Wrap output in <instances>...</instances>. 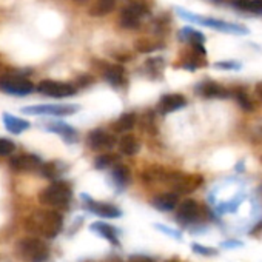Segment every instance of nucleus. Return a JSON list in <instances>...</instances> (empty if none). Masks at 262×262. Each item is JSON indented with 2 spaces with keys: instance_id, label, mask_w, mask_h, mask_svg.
Returning <instances> with one entry per match:
<instances>
[{
  "instance_id": "f257e3e1",
  "label": "nucleus",
  "mask_w": 262,
  "mask_h": 262,
  "mask_svg": "<svg viewBox=\"0 0 262 262\" xmlns=\"http://www.w3.org/2000/svg\"><path fill=\"white\" fill-rule=\"evenodd\" d=\"M62 227H63V217L59 211L53 208L36 210L25 221V228L30 233L47 239L56 237L62 231Z\"/></svg>"
},
{
  "instance_id": "f03ea898",
  "label": "nucleus",
  "mask_w": 262,
  "mask_h": 262,
  "mask_svg": "<svg viewBox=\"0 0 262 262\" xmlns=\"http://www.w3.org/2000/svg\"><path fill=\"white\" fill-rule=\"evenodd\" d=\"M73 198V190L68 182L57 181L50 184L39 193V202L50 208H63L70 204Z\"/></svg>"
},
{
  "instance_id": "7ed1b4c3",
  "label": "nucleus",
  "mask_w": 262,
  "mask_h": 262,
  "mask_svg": "<svg viewBox=\"0 0 262 262\" xmlns=\"http://www.w3.org/2000/svg\"><path fill=\"white\" fill-rule=\"evenodd\" d=\"M16 254L24 262H45L50 257V247L39 237H24L16 245Z\"/></svg>"
},
{
  "instance_id": "20e7f679",
  "label": "nucleus",
  "mask_w": 262,
  "mask_h": 262,
  "mask_svg": "<svg viewBox=\"0 0 262 262\" xmlns=\"http://www.w3.org/2000/svg\"><path fill=\"white\" fill-rule=\"evenodd\" d=\"M150 14L148 7L142 0H129V4L122 8L119 16V25L125 30H138L142 19Z\"/></svg>"
},
{
  "instance_id": "39448f33",
  "label": "nucleus",
  "mask_w": 262,
  "mask_h": 262,
  "mask_svg": "<svg viewBox=\"0 0 262 262\" xmlns=\"http://www.w3.org/2000/svg\"><path fill=\"white\" fill-rule=\"evenodd\" d=\"M162 182L168 184L178 194H185L194 191L202 184V176L199 174H185V173H167L161 179Z\"/></svg>"
},
{
  "instance_id": "423d86ee",
  "label": "nucleus",
  "mask_w": 262,
  "mask_h": 262,
  "mask_svg": "<svg viewBox=\"0 0 262 262\" xmlns=\"http://www.w3.org/2000/svg\"><path fill=\"white\" fill-rule=\"evenodd\" d=\"M80 110L76 103H43V105H28L22 108V113L31 116H71Z\"/></svg>"
},
{
  "instance_id": "0eeeda50",
  "label": "nucleus",
  "mask_w": 262,
  "mask_h": 262,
  "mask_svg": "<svg viewBox=\"0 0 262 262\" xmlns=\"http://www.w3.org/2000/svg\"><path fill=\"white\" fill-rule=\"evenodd\" d=\"M0 91L11 96H30L36 91V86L20 76H0Z\"/></svg>"
},
{
  "instance_id": "6e6552de",
  "label": "nucleus",
  "mask_w": 262,
  "mask_h": 262,
  "mask_svg": "<svg viewBox=\"0 0 262 262\" xmlns=\"http://www.w3.org/2000/svg\"><path fill=\"white\" fill-rule=\"evenodd\" d=\"M36 91H39L43 96L48 97H57V99H63V97H71L76 94V86L71 83H65V82H59V80H51V79H45L42 82L37 83Z\"/></svg>"
},
{
  "instance_id": "1a4fd4ad",
  "label": "nucleus",
  "mask_w": 262,
  "mask_h": 262,
  "mask_svg": "<svg viewBox=\"0 0 262 262\" xmlns=\"http://www.w3.org/2000/svg\"><path fill=\"white\" fill-rule=\"evenodd\" d=\"M116 144H117V139L113 135L106 133L105 129L96 128L88 135V145L96 151L113 150Z\"/></svg>"
},
{
  "instance_id": "9d476101",
  "label": "nucleus",
  "mask_w": 262,
  "mask_h": 262,
  "mask_svg": "<svg viewBox=\"0 0 262 262\" xmlns=\"http://www.w3.org/2000/svg\"><path fill=\"white\" fill-rule=\"evenodd\" d=\"M83 201H85V207L88 208V211L94 213L96 216H100V217H120L122 216V211L113 205V204H108V202H97L94 199H91L90 196L83 194L82 196Z\"/></svg>"
},
{
  "instance_id": "9b49d317",
  "label": "nucleus",
  "mask_w": 262,
  "mask_h": 262,
  "mask_svg": "<svg viewBox=\"0 0 262 262\" xmlns=\"http://www.w3.org/2000/svg\"><path fill=\"white\" fill-rule=\"evenodd\" d=\"M100 70L103 74V79L116 88H120L125 85L126 79H125V70L122 65L119 63H106V62H100Z\"/></svg>"
},
{
  "instance_id": "f8f14e48",
  "label": "nucleus",
  "mask_w": 262,
  "mask_h": 262,
  "mask_svg": "<svg viewBox=\"0 0 262 262\" xmlns=\"http://www.w3.org/2000/svg\"><path fill=\"white\" fill-rule=\"evenodd\" d=\"M42 165V159L36 155H19V156H14L10 159V167L14 170V171H20V173H25V171H37Z\"/></svg>"
},
{
  "instance_id": "ddd939ff",
  "label": "nucleus",
  "mask_w": 262,
  "mask_h": 262,
  "mask_svg": "<svg viewBox=\"0 0 262 262\" xmlns=\"http://www.w3.org/2000/svg\"><path fill=\"white\" fill-rule=\"evenodd\" d=\"M45 129L51 131V133H56L62 138V141H65L67 144H76L79 141V133L77 129H74L70 123L62 122V120H54V122H48L45 123Z\"/></svg>"
},
{
  "instance_id": "4468645a",
  "label": "nucleus",
  "mask_w": 262,
  "mask_h": 262,
  "mask_svg": "<svg viewBox=\"0 0 262 262\" xmlns=\"http://www.w3.org/2000/svg\"><path fill=\"white\" fill-rule=\"evenodd\" d=\"M201 214V208L199 204L194 199H185L184 202H181L178 205V221L182 224H191L194 222Z\"/></svg>"
},
{
  "instance_id": "2eb2a0df",
  "label": "nucleus",
  "mask_w": 262,
  "mask_h": 262,
  "mask_svg": "<svg viewBox=\"0 0 262 262\" xmlns=\"http://www.w3.org/2000/svg\"><path fill=\"white\" fill-rule=\"evenodd\" d=\"M187 105V100L182 94H165L158 103V111L161 114H168L176 110H181Z\"/></svg>"
},
{
  "instance_id": "dca6fc26",
  "label": "nucleus",
  "mask_w": 262,
  "mask_h": 262,
  "mask_svg": "<svg viewBox=\"0 0 262 262\" xmlns=\"http://www.w3.org/2000/svg\"><path fill=\"white\" fill-rule=\"evenodd\" d=\"M110 178L113 181V185L117 188V190H123L126 188V185L129 184V179H131V173H129V168L122 165V164H116L111 167V173H110Z\"/></svg>"
},
{
  "instance_id": "f3484780",
  "label": "nucleus",
  "mask_w": 262,
  "mask_h": 262,
  "mask_svg": "<svg viewBox=\"0 0 262 262\" xmlns=\"http://www.w3.org/2000/svg\"><path fill=\"white\" fill-rule=\"evenodd\" d=\"M4 125L8 133H11V135H22L24 131L30 129V126H31V123L28 120L20 119L13 114H8V113L4 114Z\"/></svg>"
},
{
  "instance_id": "a211bd4d",
  "label": "nucleus",
  "mask_w": 262,
  "mask_h": 262,
  "mask_svg": "<svg viewBox=\"0 0 262 262\" xmlns=\"http://www.w3.org/2000/svg\"><path fill=\"white\" fill-rule=\"evenodd\" d=\"M178 202H179L178 193H164L151 201L153 207L159 211H171L178 207Z\"/></svg>"
},
{
  "instance_id": "6ab92c4d",
  "label": "nucleus",
  "mask_w": 262,
  "mask_h": 262,
  "mask_svg": "<svg viewBox=\"0 0 262 262\" xmlns=\"http://www.w3.org/2000/svg\"><path fill=\"white\" fill-rule=\"evenodd\" d=\"M117 145H119L120 153L125 156H135L141 150V142L133 135H123L120 138V141L117 142Z\"/></svg>"
},
{
  "instance_id": "aec40b11",
  "label": "nucleus",
  "mask_w": 262,
  "mask_h": 262,
  "mask_svg": "<svg viewBox=\"0 0 262 262\" xmlns=\"http://www.w3.org/2000/svg\"><path fill=\"white\" fill-rule=\"evenodd\" d=\"M91 230H93L94 233H97L99 236L105 237L110 244L119 245L117 231H116V228H113L111 225H108V224H105V222H93V224H91Z\"/></svg>"
},
{
  "instance_id": "412c9836",
  "label": "nucleus",
  "mask_w": 262,
  "mask_h": 262,
  "mask_svg": "<svg viewBox=\"0 0 262 262\" xmlns=\"http://www.w3.org/2000/svg\"><path fill=\"white\" fill-rule=\"evenodd\" d=\"M136 120H138V116L135 113H123L113 125L116 133H126V131L133 129L135 125H136Z\"/></svg>"
},
{
  "instance_id": "4be33fe9",
  "label": "nucleus",
  "mask_w": 262,
  "mask_h": 262,
  "mask_svg": "<svg viewBox=\"0 0 262 262\" xmlns=\"http://www.w3.org/2000/svg\"><path fill=\"white\" fill-rule=\"evenodd\" d=\"M39 170H40L43 178H47V179H57L59 176L63 174L65 165L60 161H51V162H45V164L42 162Z\"/></svg>"
},
{
  "instance_id": "5701e85b",
  "label": "nucleus",
  "mask_w": 262,
  "mask_h": 262,
  "mask_svg": "<svg viewBox=\"0 0 262 262\" xmlns=\"http://www.w3.org/2000/svg\"><path fill=\"white\" fill-rule=\"evenodd\" d=\"M116 7V0H96L94 5L90 8L88 14L93 17H100L110 14Z\"/></svg>"
},
{
  "instance_id": "b1692460",
  "label": "nucleus",
  "mask_w": 262,
  "mask_h": 262,
  "mask_svg": "<svg viewBox=\"0 0 262 262\" xmlns=\"http://www.w3.org/2000/svg\"><path fill=\"white\" fill-rule=\"evenodd\" d=\"M198 93H201L205 97H227V91L214 82H205L199 85Z\"/></svg>"
},
{
  "instance_id": "393cba45",
  "label": "nucleus",
  "mask_w": 262,
  "mask_h": 262,
  "mask_svg": "<svg viewBox=\"0 0 262 262\" xmlns=\"http://www.w3.org/2000/svg\"><path fill=\"white\" fill-rule=\"evenodd\" d=\"M119 162L117 156L116 155H111V153H103L100 156H97L94 159V167L97 170H106V168H111L113 165H116Z\"/></svg>"
},
{
  "instance_id": "a878e982",
  "label": "nucleus",
  "mask_w": 262,
  "mask_h": 262,
  "mask_svg": "<svg viewBox=\"0 0 262 262\" xmlns=\"http://www.w3.org/2000/svg\"><path fill=\"white\" fill-rule=\"evenodd\" d=\"M135 48H136L139 53H153L155 50H158V48H159V45H158V43H155V42H151V40H150V39H147V37H142V39L136 40Z\"/></svg>"
},
{
  "instance_id": "bb28decb",
  "label": "nucleus",
  "mask_w": 262,
  "mask_h": 262,
  "mask_svg": "<svg viewBox=\"0 0 262 262\" xmlns=\"http://www.w3.org/2000/svg\"><path fill=\"white\" fill-rule=\"evenodd\" d=\"M145 68H147L148 74H161V71L164 70V60L159 57L148 59L145 62Z\"/></svg>"
},
{
  "instance_id": "cd10ccee",
  "label": "nucleus",
  "mask_w": 262,
  "mask_h": 262,
  "mask_svg": "<svg viewBox=\"0 0 262 262\" xmlns=\"http://www.w3.org/2000/svg\"><path fill=\"white\" fill-rule=\"evenodd\" d=\"M250 138L254 142H262V120L251 123V126H250Z\"/></svg>"
},
{
  "instance_id": "c85d7f7f",
  "label": "nucleus",
  "mask_w": 262,
  "mask_h": 262,
  "mask_svg": "<svg viewBox=\"0 0 262 262\" xmlns=\"http://www.w3.org/2000/svg\"><path fill=\"white\" fill-rule=\"evenodd\" d=\"M16 150V144L10 139H0V156H10Z\"/></svg>"
},
{
  "instance_id": "c756f323",
  "label": "nucleus",
  "mask_w": 262,
  "mask_h": 262,
  "mask_svg": "<svg viewBox=\"0 0 262 262\" xmlns=\"http://www.w3.org/2000/svg\"><path fill=\"white\" fill-rule=\"evenodd\" d=\"M236 100H237V103H239V106H241L242 110H245V111H251V110H253V103H251V100L247 97L245 93L237 91V93H236Z\"/></svg>"
},
{
  "instance_id": "7c9ffc66",
  "label": "nucleus",
  "mask_w": 262,
  "mask_h": 262,
  "mask_svg": "<svg viewBox=\"0 0 262 262\" xmlns=\"http://www.w3.org/2000/svg\"><path fill=\"white\" fill-rule=\"evenodd\" d=\"M193 251H196L198 254H202V256H214L217 253L216 248H211V247H204V245H199V244H193Z\"/></svg>"
},
{
  "instance_id": "2f4dec72",
  "label": "nucleus",
  "mask_w": 262,
  "mask_h": 262,
  "mask_svg": "<svg viewBox=\"0 0 262 262\" xmlns=\"http://www.w3.org/2000/svg\"><path fill=\"white\" fill-rule=\"evenodd\" d=\"M245 11H250L254 14H262V0H248Z\"/></svg>"
},
{
  "instance_id": "473e14b6",
  "label": "nucleus",
  "mask_w": 262,
  "mask_h": 262,
  "mask_svg": "<svg viewBox=\"0 0 262 262\" xmlns=\"http://www.w3.org/2000/svg\"><path fill=\"white\" fill-rule=\"evenodd\" d=\"M126 262H155L151 257L148 256H141V254H135V256H131Z\"/></svg>"
},
{
  "instance_id": "72a5a7b5",
  "label": "nucleus",
  "mask_w": 262,
  "mask_h": 262,
  "mask_svg": "<svg viewBox=\"0 0 262 262\" xmlns=\"http://www.w3.org/2000/svg\"><path fill=\"white\" fill-rule=\"evenodd\" d=\"M161 231H164V233H167V234H170V236H173V237H176V239H181L182 236H181V233H178V231H173L171 228H168V227H165V225H156Z\"/></svg>"
},
{
  "instance_id": "f704fd0d",
  "label": "nucleus",
  "mask_w": 262,
  "mask_h": 262,
  "mask_svg": "<svg viewBox=\"0 0 262 262\" xmlns=\"http://www.w3.org/2000/svg\"><path fill=\"white\" fill-rule=\"evenodd\" d=\"M250 236H251V237H260V236H262V221L257 222V224L251 228Z\"/></svg>"
},
{
  "instance_id": "c9c22d12",
  "label": "nucleus",
  "mask_w": 262,
  "mask_h": 262,
  "mask_svg": "<svg viewBox=\"0 0 262 262\" xmlns=\"http://www.w3.org/2000/svg\"><path fill=\"white\" fill-rule=\"evenodd\" d=\"M241 245H242V242H239V241H227L222 244V247H225V248H233V247H241Z\"/></svg>"
},
{
  "instance_id": "e433bc0d",
  "label": "nucleus",
  "mask_w": 262,
  "mask_h": 262,
  "mask_svg": "<svg viewBox=\"0 0 262 262\" xmlns=\"http://www.w3.org/2000/svg\"><path fill=\"white\" fill-rule=\"evenodd\" d=\"M256 91H257V94L262 97V82H260V83H257V86H256Z\"/></svg>"
},
{
  "instance_id": "4c0bfd02",
  "label": "nucleus",
  "mask_w": 262,
  "mask_h": 262,
  "mask_svg": "<svg viewBox=\"0 0 262 262\" xmlns=\"http://www.w3.org/2000/svg\"><path fill=\"white\" fill-rule=\"evenodd\" d=\"M167 262H181V260H178V259H171V260H167Z\"/></svg>"
},
{
  "instance_id": "58836bf2",
  "label": "nucleus",
  "mask_w": 262,
  "mask_h": 262,
  "mask_svg": "<svg viewBox=\"0 0 262 262\" xmlns=\"http://www.w3.org/2000/svg\"><path fill=\"white\" fill-rule=\"evenodd\" d=\"M80 2H83V0H80Z\"/></svg>"
}]
</instances>
